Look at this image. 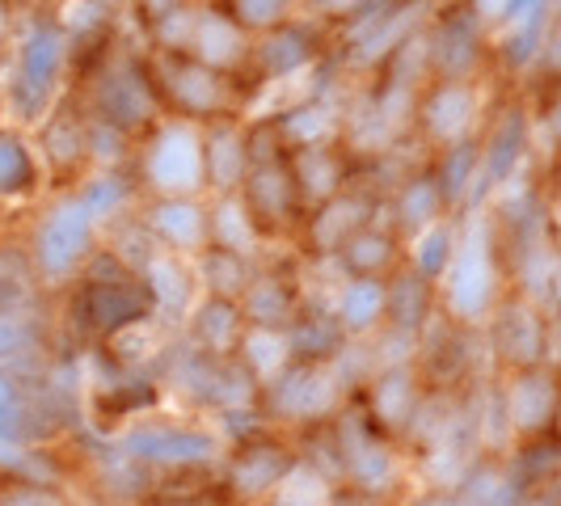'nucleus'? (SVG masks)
Wrapping results in <instances>:
<instances>
[{"label":"nucleus","mask_w":561,"mask_h":506,"mask_svg":"<svg viewBox=\"0 0 561 506\" xmlns=\"http://www.w3.org/2000/svg\"><path fill=\"white\" fill-rule=\"evenodd\" d=\"M342 456L359 481V490H367V494H376L393 481V456L371 435L367 418H351V426H342Z\"/></svg>","instance_id":"obj_7"},{"label":"nucleus","mask_w":561,"mask_h":506,"mask_svg":"<svg viewBox=\"0 0 561 506\" xmlns=\"http://www.w3.org/2000/svg\"><path fill=\"white\" fill-rule=\"evenodd\" d=\"M473 165H478V152H473L469 143H456V148L448 152V161H444V173L435 177V191H439V198H451V203H456V198L465 195Z\"/></svg>","instance_id":"obj_34"},{"label":"nucleus","mask_w":561,"mask_h":506,"mask_svg":"<svg viewBox=\"0 0 561 506\" xmlns=\"http://www.w3.org/2000/svg\"><path fill=\"white\" fill-rule=\"evenodd\" d=\"M186 51H195V64L211 68V72L232 68V64H241V56H245V30L237 26L228 13H198Z\"/></svg>","instance_id":"obj_9"},{"label":"nucleus","mask_w":561,"mask_h":506,"mask_svg":"<svg viewBox=\"0 0 561 506\" xmlns=\"http://www.w3.org/2000/svg\"><path fill=\"white\" fill-rule=\"evenodd\" d=\"M426 304H431V287L422 275H405L397 279L393 291H385V312H393V321L401 330H414L426 321Z\"/></svg>","instance_id":"obj_23"},{"label":"nucleus","mask_w":561,"mask_h":506,"mask_svg":"<svg viewBox=\"0 0 561 506\" xmlns=\"http://www.w3.org/2000/svg\"><path fill=\"white\" fill-rule=\"evenodd\" d=\"M245 355H250V367L257 376H279V371H287V359H291L287 334H279V330H257L245 342Z\"/></svg>","instance_id":"obj_32"},{"label":"nucleus","mask_w":561,"mask_h":506,"mask_svg":"<svg viewBox=\"0 0 561 506\" xmlns=\"http://www.w3.org/2000/svg\"><path fill=\"white\" fill-rule=\"evenodd\" d=\"M503 18H511V22H540L545 18V0H506V13Z\"/></svg>","instance_id":"obj_46"},{"label":"nucleus","mask_w":561,"mask_h":506,"mask_svg":"<svg viewBox=\"0 0 561 506\" xmlns=\"http://www.w3.org/2000/svg\"><path fill=\"white\" fill-rule=\"evenodd\" d=\"M123 195H127V186H123V182H114V177H102V182H93V186H89V195H84L81 203L89 207V216H102V211H111V207Z\"/></svg>","instance_id":"obj_42"},{"label":"nucleus","mask_w":561,"mask_h":506,"mask_svg":"<svg viewBox=\"0 0 561 506\" xmlns=\"http://www.w3.org/2000/svg\"><path fill=\"white\" fill-rule=\"evenodd\" d=\"M207 283L216 287V291H237V287H245V262H241V253H211L207 257Z\"/></svg>","instance_id":"obj_41"},{"label":"nucleus","mask_w":561,"mask_h":506,"mask_svg":"<svg viewBox=\"0 0 561 506\" xmlns=\"http://www.w3.org/2000/svg\"><path fill=\"white\" fill-rule=\"evenodd\" d=\"M296 118H305V123H291V118H287V136H291V140H300L305 148L321 140V136H325V127H330V114L325 111H300Z\"/></svg>","instance_id":"obj_43"},{"label":"nucleus","mask_w":561,"mask_h":506,"mask_svg":"<svg viewBox=\"0 0 561 506\" xmlns=\"http://www.w3.org/2000/svg\"><path fill=\"white\" fill-rule=\"evenodd\" d=\"M287 350L300 355L305 364H317V359H325L330 350H337V325H325V321H300V325L287 334Z\"/></svg>","instance_id":"obj_33"},{"label":"nucleus","mask_w":561,"mask_h":506,"mask_svg":"<svg viewBox=\"0 0 561 506\" xmlns=\"http://www.w3.org/2000/svg\"><path fill=\"white\" fill-rule=\"evenodd\" d=\"M279 389H275V410L287 418H321L334 405V376H325L317 364H300L291 371H279Z\"/></svg>","instance_id":"obj_6"},{"label":"nucleus","mask_w":561,"mask_h":506,"mask_svg":"<svg viewBox=\"0 0 561 506\" xmlns=\"http://www.w3.org/2000/svg\"><path fill=\"white\" fill-rule=\"evenodd\" d=\"M30 330L22 321H0V355H18L26 346Z\"/></svg>","instance_id":"obj_45"},{"label":"nucleus","mask_w":561,"mask_h":506,"mask_svg":"<svg viewBox=\"0 0 561 506\" xmlns=\"http://www.w3.org/2000/svg\"><path fill=\"white\" fill-rule=\"evenodd\" d=\"M59 59H64V38L56 26H34L22 47V68H18V106L22 111H38L56 84Z\"/></svg>","instance_id":"obj_4"},{"label":"nucleus","mask_w":561,"mask_h":506,"mask_svg":"<svg viewBox=\"0 0 561 506\" xmlns=\"http://www.w3.org/2000/svg\"><path fill=\"white\" fill-rule=\"evenodd\" d=\"M291 0H237V26H253V30H271L283 22Z\"/></svg>","instance_id":"obj_40"},{"label":"nucleus","mask_w":561,"mask_h":506,"mask_svg":"<svg viewBox=\"0 0 561 506\" xmlns=\"http://www.w3.org/2000/svg\"><path fill=\"white\" fill-rule=\"evenodd\" d=\"M478 59V26L460 13V18H451L448 26L439 30V38H435V64L456 77V72H465L469 64Z\"/></svg>","instance_id":"obj_20"},{"label":"nucleus","mask_w":561,"mask_h":506,"mask_svg":"<svg viewBox=\"0 0 561 506\" xmlns=\"http://www.w3.org/2000/svg\"><path fill=\"white\" fill-rule=\"evenodd\" d=\"M250 317L257 321V330H279L291 325V296L279 283H257L250 291Z\"/></svg>","instance_id":"obj_31"},{"label":"nucleus","mask_w":561,"mask_h":506,"mask_svg":"<svg viewBox=\"0 0 561 506\" xmlns=\"http://www.w3.org/2000/svg\"><path fill=\"white\" fill-rule=\"evenodd\" d=\"M448 300L460 317H481L494 300V241H490L485 225L469 228L460 250H456Z\"/></svg>","instance_id":"obj_3"},{"label":"nucleus","mask_w":561,"mask_h":506,"mask_svg":"<svg viewBox=\"0 0 561 506\" xmlns=\"http://www.w3.org/2000/svg\"><path fill=\"white\" fill-rule=\"evenodd\" d=\"M364 216H367V207L359 198H351V195L330 198V207H325L321 220H317V245H325V250L346 245V241L364 228Z\"/></svg>","instance_id":"obj_21"},{"label":"nucleus","mask_w":561,"mask_h":506,"mask_svg":"<svg viewBox=\"0 0 561 506\" xmlns=\"http://www.w3.org/2000/svg\"><path fill=\"white\" fill-rule=\"evenodd\" d=\"M152 228L165 237L169 245L191 250V245H203V237H207V216L198 211L191 198H165L152 211Z\"/></svg>","instance_id":"obj_17"},{"label":"nucleus","mask_w":561,"mask_h":506,"mask_svg":"<svg viewBox=\"0 0 561 506\" xmlns=\"http://www.w3.org/2000/svg\"><path fill=\"white\" fill-rule=\"evenodd\" d=\"M144 173L152 182V191L169 198H182L203 186L207 165H203V140L191 123H165L157 131V140L148 143Z\"/></svg>","instance_id":"obj_1"},{"label":"nucleus","mask_w":561,"mask_h":506,"mask_svg":"<svg viewBox=\"0 0 561 506\" xmlns=\"http://www.w3.org/2000/svg\"><path fill=\"white\" fill-rule=\"evenodd\" d=\"M275 506H325V498H321V485L317 481H296V485H287L279 494V503Z\"/></svg>","instance_id":"obj_44"},{"label":"nucleus","mask_w":561,"mask_h":506,"mask_svg":"<svg viewBox=\"0 0 561 506\" xmlns=\"http://www.w3.org/2000/svg\"><path fill=\"white\" fill-rule=\"evenodd\" d=\"M435 211H439V191H435V182H431V177H414V182L401 191V220L410 228H419V225H426Z\"/></svg>","instance_id":"obj_35"},{"label":"nucleus","mask_w":561,"mask_h":506,"mask_svg":"<svg viewBox=\"0 0 561 506\" xmlns=\"http://www.w3.org/2000/svg\"><path fill=\"white\" fill-rule=\"evenodd\" d=\"M426 506H460V503H451V498H431Z\"/></svg>","instance_id":"obj_52"},{"label":"nucleus","mask_w":561,"mask_h":506,"mask_svg":"<svg viewBox=\"0 0 561 506\" xmlns=\"http://www.w3.org/2000/svg\"><path fill=\"white\" fill-rule=\"evenodd\" d=\"M257 59H262V68H266L271 77H287V72H296V68L309 59V38H305L300 30H279V34L257 51Z\"/></svg>","instance_id":"obj_27"},{"label":"nucleus","mask_w":561,"mask_h":506,"mask_svg":"<svg viewBox=\"0 0 561 506\" xmlns=\"http://www.w3.org/2000/svg\"><path fill=\"white\" fill-rule=\"evenodd\" d=\"M393 262V237L389 232H376V228H359L351 241H346V266L359 271V275H376Z\"/></svg>","instance_id":"obj_24"},{"label":"nucleus","mask_w":561,"mask_h":506,"mask_svg":"<svg viewBox=\"0 0 561 506\" xmlns=\"http://www.w3.org/2000/svg\"><path fill=\"white\" fill-rule=\"evenodd\" d=\"M385 283L376 279H355L346 287V296H342V325L346 330H371L380 317H385Z\"/></svg>","instance_id":"obj_22"},{"label":"nucleus","mask_w":561,"mask_h":506,"mask_svg":"<svg viewBox=\"0 0 561 506\" xmlns=\"http://www.w3.org/2000/svg\"><path fill=\"white\" fill-rule=\"evenodd\" d=\"M321 4H330V9H346V4H355V0H321Z\"/></svg>","instance_id":"obj_51"},{"label":"nucleus","mask_w":561,"mask_h":506,"mask_svg":"<svg viewBox=\"0 0 561 506\" xmlns=\"http://www.w3.org/2000/svg\"><path fill=\"white\" fill-rule=\"evenodd\" d=\"M241 334V312L225 304V300H211L207 309L198 312V337L207 342V350H216V355H225L228 346L237 342Z\"/></svg>","instance_id":"obj_28"},{"label":"nucleus","mask_w":561,"mask_h":506,"mask_svg":"<svg viewBox=\"0 0 561 506\" xmlns=\"http://www.w3.org/2000/svg\"><path fill=\"white\" fill-rule=\"evenodd\" d=\"M291 473V456L275 444H257V448H245L237 460H232V490L237 494H245V498H257V494H266V490H275L279 481H287Z\"/></svg>","instance_id":"obj_13"},{"label":"nucleus","mask_w":561,"mask_h":506,"mask_svg":"<svg viewBox=\"0 0 561 506\" xmlns=\"http://www.w3.org/2000/svg\"><path fill=\"white\" fill-rule=\"evenodd\" d=\"M296 207V182L291 169L283 161H262L250 177V220H266V225H283Z\"/></svg>","instance_id":"obj_11"},{"label":"nucleus","mask_w":561,"mask_h":506,"mask_svg":"<svg viewBox=\"0 0 561 506\" xmlns=\"http://www.w3.org/2000/svg\"><path fill=\"white\" fill-rule=\"evenodd\" d=\"M287 169H291V182H296L300 191H309V195L330 198L337 186H342V165H337L334 152H330V148H321V143L300 148Z\"/></svg>","instance_id":"obj_18"},{"label":"nucleus","mask_w":561,"mask_h":506,"mask_svg":"<svg viewBox=\"0 0 561 506\" xmlns=\"http://www.w3.org/2000/svg\"><path fill=\"white\" fill-rule=\"evenodd\" d=\"M448 262H451V232L448 228H431L419 245V275L422 279H435Z\"/></svg>","instance_id":"obj_38"},{"label":"nucleus","mask_w":561,"mask_h":506,"mask_svg":"<svg viewBox=\"0 0 561 506\" xmlns=\"http://www.w3.org/2000/svg\"><path fill=\"white\" fill-rule=\"evenodd\" d=\"M499 346H503L511 364L533 367L545 350V321L524 304H511V309H503V321H499Z\"/></svg>","instance_id":"obj_15"},{"label":"nucleus","mask_w":561,"mask_h":506,"mask_svg":"<svg viewBox=\"0 0 561 506\" xmlns=\"http://www.w3.org/2000/svg\"><path fill=\"white\" fill-rule=\"evenodd\" d=\"M30 186H34V165H30L26 143L0 131V195H18Z\"/></svg>","instance_id":"obj_29"},{"label":"nucleus","mask_w":561,"mask_h":506,"mask_svg":"<svg viewBox=\"0 0 561 506\" xmlns=\"http://www.w3.org/2000/svg\"><path fill=\"white\" fill-rule=\"evenodd\" d=\"M18 435H22L18 410H0V444H9V439H18Z\"/></svg>","instance_id":"obj_47"},{"label":"nucleus","mask_w":561,"mask_h":506,"mask_svg":"<svg viewBox=\"0 0 561 506\" xmlns=\"http://www.w3.org/2000/svg\"><path fill=\"white\" fill-rule=\"evenodd\" d=\"M330 506H376V498H371L367 490H351V494H334Z\"/></svg>","instance_id":"obj_49"},{"label":"nucleus","mask_w":561,"mask_h":506,"mask_svg":"<svg viewBox=\"0 0 561 506\" xmlns=\"http://www.w3.org/2000/svg\"><path fill=\"white\" fill-rule=\"evenodd\" d=\"M519 152H524V114L511 111L494 127V136H490V161H485V173L490 177H503L506 169L519 161Z\"/></svg>","instance_id":"obj_25"},{"label":"nucleus","mask_w":561,"mask_h":506,"mask_svg":"<svg viewBox=\"0 0 561 506\" xmlns=\"http://www.w3.org/2000/svg\"><path fill=\"white\" fill-rule=\"evenodd\" d=\"M473 111H478V102H473L469 84L448 81L426 93V102H422V127H426L435 140H460L465 127H469V118H473Z\"/></svg>","instance_id":"obj_12"},{"label":"nucleus","mask_w":561,"mask_h":506,"mask_svg":"<svg viewBox=\"0 0 561 506\" xmlns=\"http://www.w3.org/2000/svg\"><path fill=\"white\" fill-rule=\"evenodd\" d=\"M253 237H257V225L250 220V211L241 203H225L220 207V241H225V250L245 253Z\"/></svg>","instance_id":"obj_37"},{"label":"nucleus","mask_w":561,"mask_h":506,"mask_svg":"<svg viewBox=\"0 0 561 506\" xmlns=\"http://www.w3.org/2000/svg\"><path fill=\"white\" fill-rule=\"evenodd\" d=\"M127 451L152 464H203L216 456V439L203 430H140L127 439Z\"/></svg>","instance_id":"obj_8"},{"label":"nucleus","mask_w":561,"mask_h":506,"mask_svg":"<svg viewBox=\"0 0 561 506\" xmlns=\"http://www.w3.org/2000/svg\"><path fill=\"white\" fill-rule=\"evenodd\" d=\"M553 401H558L553 396V380L528 371V376H519V384H515V393L506 401V410H511V422L519 430L536 435V430H545L553 422Z\"/></svg>","instance_id":"obj_16"},{"label":"nucleus","mask_w":561,"mask_h":506,"mask_svg":"<svg viewBox=\"0 0 561 506\" xmlns=\"http://www.w3.org/2000/svg\"><path fill=\"white\" fill-rule=\"evenodd\" d=\"M0 506H51L43 494H34V490H18V494H4Z\"/></svg>","instance_id":"obj_48"},{"label":"nucleus","mask_w":561,"mask_h":506,"mask_svg":"<svg viewBox=\"0 0 561 506\" xmlns=\"http://www.w3.org/2000/svg\"><path fill=\"white\" fill-rule=\"evenodd\" d=\"M195 18H198V13H186L182 4H178V9H169V13H161V18H157V43H161V47H169V51L191 47Z\"/></svg>","instance_id":"obj_39"},{"label":"nucleus","mask_w":561,"mask_h":506,"mask_svg":"<svg viewBox=\"0 0 561 506\" xmlns=\"http://www.w3.org/2000/svg\"><path fill=\"white\" fill-rule=\"evenodd\" d=\"M165 84L173 93V102L186 114H220L225 111V81L220 72L203 68L195 59H182V64H169Z\"/></svg>","instance_id":"obj_10"},{"label":"nucleus","mask_w":561,"mask_h":506,"mask_svg":"<svg viewBox=\"0 0 561 506\" xmlns=\"http://www.w3.org/2000/svg\"><path fill=\"white\" fill-rule=\"evenodd\" d=\"M414 405H419V393L410 384V376H385L380 393H376V418L389 422V426H401V422L414 418Z\"/></svg>","instance_id":"obj_30"},{"label":"nucleus","mask_w":561,"mask_h":506,"mask_svg":"<svg viewBox=\"0 0 561 506\" xmlns=\"http://www.w3.org/2000/svg\"><path fill=\"white\" fill-rule=\"evenodd\" d=\"M84 325L98 330V334H114V330H127L148 317V291L136 283H89L84 291Z\"/></svg>","instance_id":"obj_5"},{"label":"nucleus","mask_w":561,"mask_h":506,"mask_svg":"<svg viewBox=\"0 0 561 506\" xmlns=\"http://www.w3.org/2000/svg\"><path fill=\"white\" fill-rule=\"evenodd\" d=\"M13 401H18V389H13V380L0 371V410H18Z\"/></svg>","instance_id":"obj_50"},{"label":"nucleus","mask_w":561,"mask_h":506,"mask_svg":"<svg viewBox=\"0 0 561 506\" xmlns=\"http://www.w3.org/2000/svg\"><path fill=\"white\" fill-rule=\"evenodd\" d=\"M148 279H152L148 300H157V304H165V309H182V304L191 300V279H186V271H182L173 257H152V262H148Z\"/></svg>","instance_id":"obj_26"},{"label":"nucleus","mask_w":561,"mask_h":506,"mask_svg":"<svg viewBox=\"0 0 561 506\" xmlns=\"http://www.w3.org/2000/svg\"><path fill=\"white\" fill-rule=\"evenodd\" d=\"M203 165H207V173H211L225 191H232V186L245 177V169H250L241 131H237V127H220V131L211 136V143H203Z\"/></svg>","instance_id":"obj_19"},{"label":"nucleus","mask_w":561,"mask_h":506,"mask_svg":"<svg viewBox=\"0 0 561 506\" xmlns=\"http://www.w3.org/2000/svg\"><path fill=\"white\" fill-rule=\"evenodd\" d=\"M102 114H106V123L114 131L140 127L144 118L152 114V89L136 72H114L111 81L102 84Z\"/></svg>","instance_id":"obj_14"},{"label":"nucleus","mask_w":561,"mask_h":506,"mask_svg":"<svg viewBox=\"0 0 561 506\" xmlns=\"http://www.w3.org/2000/svg\"><path fill=\"white\" fill-rule=\"evenodd\" d=\"M89 241H93V216L81 198H68L51 207L38 225V237H34V257L43 266V275H68L84 253H89Z\"/></svg>","instance_id":"obj_2"},{"label":"nucleus","mask_w":561,"mask_h":506,"mask_svg":"<svg viewBox=\"0 0 561 506\" xmlns=\"http://www.w3.org/2000/svg\"><path fill=\"white\" fill-rule=\"evenodd\" d=\"M84 136H89V131H84L81 123H68V114H64V118H56V127L47 131L51 161H56V165H64V169L77 165L84 152H89V148H84Z\"/></svg>","instance_id":"obj_36"}]
</instances>
